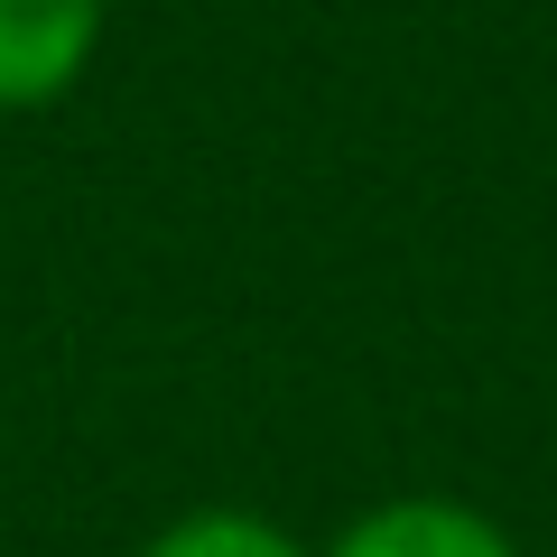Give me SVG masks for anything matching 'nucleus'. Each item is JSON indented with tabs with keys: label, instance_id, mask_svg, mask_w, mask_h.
<instances>
[{
	"label": "nucleus",
	"instance_id": "f257e3e1",
	"mask_svg": "<svg viewBox=\"0 0 557 557\" xmlns=\"http://www.w3.org/2000/svg\"><path fill=\"white\" fill-rule=\"evenodd\" d=\"M112 0H0V112H57L102 57Z\"/></svg>",
	"mask_w": 557,
	"mask_h": 557
},
{
	"label": "nucleus",
	"instance_id": "f03ea898",
	"mask_svg": "<svg viewBox=\"0 0 557 557\" xmlns=\"http://www.w3.org/2000/svg\"><path fill=\"white\" fill-rule=\"evenodd\" d=\"M317 557H520V539L465 493H391L354 511Z\"/></svg>",
	"mask_w": 557,
	"mask_h": 557
},
{
	"label": "nucleus",
	"instance_id": "7ed1b4c3",
	"mask_svg": "<svg viewBox=\"0 0 557 557\" xmlns=\"http://www.w3.org/2000/svg\"><path fill=\"white\" fill-rule=\"evenodd\" d=\"M139 557H317L288 520L251 511V502H196V511L159 520L139 539Z\"/></svg>",
	"mask_w": 557,
	"mask_h": 557
}]
</instances>
